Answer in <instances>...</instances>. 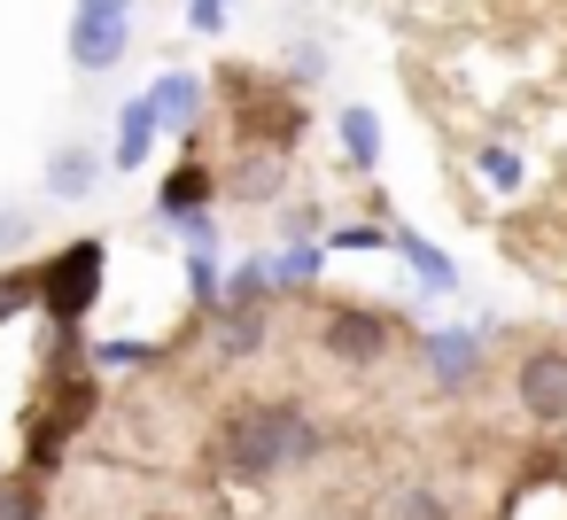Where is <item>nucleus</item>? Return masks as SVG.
<instances>
[{"label": "nucleus", "mask_w": 567, "mask_h": 520, "mask_svg": "<svg viewBox=\"0 0 567 520\" xmlns=\"http://www.w3.org/2000/svg\"><path fill=\"white\" fill-rule=\"evenodd\" d=\"M218 443H226V466H234L241 481H272V474L319 458V419H311L303 404L272 396V404H241V412H226Z\"/></svg>", "instance_id": "nucleus-1"}, {"label": "nucleus", "mask_w": 567, "mask_h": 520, "mask_svg": "<svg viewBox=\"0 0 567 520\" xmlns=\"http://www.w3.org/2000/svg\"><path fill=\"white\" fill-rule=\"evenodd\" d=\"M102 272H110V241H71V249H55V257L40 264V311H48L55 326H79V319L94 311V295H102Z\"/></svg>", "instance_id": "nucleus-2"}, {"label": "nucleus", "mask_w": 567, "mask_h": 520, "mask_svg": "<svg viewBox=\"0 0 567 520\" xmlns=\"http://www.w3.org/2000/svg\"><path fill=\"white\" fill-rule=\"evenodd\" d=\"M63 48H71L79 71H117L133 55V9H79Z\"/></svg>", "instance_id": "nucleus-3"}, {"label": "nucleus", "mask_w": 567, "mask_h": 520, "mask_svg": "<svg viewBox=\"0 0 567 520\" xmlns=\"http://www.w3.org/2000/svg\"><path fill=\"white\" fill-rule=\"evenodd\" d=\"M513 388H520V412H528V419H544V427H567V350L536 342V350L520 357Z\"/></svg>", "instance_id": "nucleus-4"}, {"label": "nucleus", "mask_w": 567, "mask_h": 520, "mask_svg": "<svg viewBox=\"0 0 567 520\" xmlns=\"http://www.w3.org/2000/svg\"><path fill=\"white\" fill-rule=\"evenodd\" d=\"M319 350H327L342 373H365V365L389 357V319H381V311H334V319L319 326Z\"/></svg>", "instance_id": "nucleus-5"}, {"label": "nucleus", "mask_w": 567, "mask_h": 520, "mask_svg": "<svg viewBox=\"0 0 567 520\" xmlns=\"http://www.w3.org/2000/svg\"><path fill=\"white\" fill-rule=\"evenodd\" d=\"M474 365H482V334H466V326H435L427 334V381L435 388H466Z\"/></svg>", "instance_id": "nucleus-6"}, {"label": "nucleus", "mask_w": 567, "mask_h": 520, "mask_svg": "<svg viewBox=\"0 0 567 520\" xmlns=\"http://www.w3.org/2000/svg\"><path fill=\"white\" fill-rule=\"evenodd\" d=\"M102 171H110V156H94V148L71 141V148L48 156V195H55V202H86V195L102 187Z\"/></svg>", "instance_id": "nucleus-7"}, {"label": "nucleus", "mask_w": 567, "mask_h": 520, "mask_svg": "<svg viewBox=\"0 0 567 520\" xmlns=\"http://www.w3.org/2000/svg\"><path fill=\"white\" fill-rule=\"evenodd\" d=\"M156 133H164V117H156V94L125 102V125H117V148H110V164H117V171H141V164H148V148H156Z\"/></svg>", "instance_id": "nucleus-8"}, {"label": "nucleus", "mask_w": 567, "mask_h": 520, "mask_svg": "<svg viewBox=\"0 0 567 520\" xmlns=\"http://www.w3.org/2000/svg\"><path fill=\"white\" fill-rule=\"evenodd\" d=\"M148 94H156V117H164V133H187V125L203 117V79H195V71H164Z\"/></svg>", "instance_id": "nucleus-9"}, {"label": "nucleus", "mask_w": 567, "mask_h": 520, "mask_svg": "<svg viewBox=\"0 0 567 520\" xmlns=\"http://www.w3.org/2000/svg\"><path fill=\"white\" fill-rule=\"evenodd\" d=\"M288 187V148H257V156H241V171H234V195L241 202H272Z\"/></svg>", "instance_id": "nucleus-10"}, {"label": "nucleus", "mask_w": 567, "mask_h": 520, "mask_svg": "<svg viewBox=\"0 0 567 520\" xmlns=\"http://www.w3.org/2000/svg\"><path fill=\"white\" fill-rule=\"evenodd\" d=\"M203 202H210V171H203V164H179V171L164 179V202H156V210H164L172 226H187V218H203Z\"/></svg>", "instance_id": "nucleus-11"}, {"label": "nucleus", "mask_w": 567, "mask_h": 520, "mask_svg": "<svg viewBox=\"0 0 567 520\" xmlns=\"http://www.w3.org/2000/svg\"><path fill=\"white\" fill-rule=\"evenodd\" d=\"M389 241H396V249H404V264H412V272H420V280H427V288H435V295H451V288H458V264H451V257H443V249H435V241H420V233H412V226H396V233H389Z\"/></svg>", "instance_id": "nucleus-12"}, {"label": "nucleus", "mask_w": 567, "mask_h": 520, "mask_svg": "<svg viewBox=\"0 0 567 520\" xmlns=\"http://www.w3.org/2000/svg\"><path fill=\"white\" fill-rule=\"evenodd\" d=\"M342 156H350L358 171L381 164V117H373V110H342Z\"/></svg>", "instance_id": "nucleus-13"}, {"label": "nucleus", "mask_w": 567, "mask_h": 520, "mask_svg": "<svg viewBox=\"0 0 567 520\" xmlns=\"http://www.w3.org/2000/svg\"><path fill=\"white\" fill-rule=\"evenodd\" d=\"M218 334H226L234 357H249V350H265V311H257V303H226V326H218Z\"/></svg>", "instance_id": "nucleus-14"}, {"label": "nucleus", "mask_w": 567, "mask_h": 520, "mask_svg": "<svg viewBox=\"0 0 567 520\" xmlns=\"http://www.w3.org/2000/svg\"><path fill=\"white\" fill-rule=\"evenodd\" d=\"M311 280H319V249H311V241L280 249V264H272V288H311Z\"/></svg>", "instance_id": "nucleus-15"}, {"label": "nucleus", "mask_w": 567, "mask_h": 520, "mask_svg": "<svg viewBox=\"0 0 567 520\" xmlns=\"http://www.w3.org/2000/svg\"><path fill=\"white\" fill-rule=\"evenodd\" d=\"M0 520H40V481L0 474Z\"/></svg>", "instance_id": "nucleus-16"}, {"label": "nucleus", "mask_w": 567, "mask_h": 520, "mask_svg": "<svg viewBox=\"0 0 567 520\" xmlns=\"http://www.w3.org/2000/svg\"><path fill=\"white\" fill-rule=\"evenodd\" d=\"M265 288H272V264H234L226 272V303H265Z\"/></svg>", "instance_id": "nucleus-17"}, {"label": "nucleus", "mask_w": 567, "mask_h": 520, "mask_svg": "<svg viewBox=\"0 0 567 520\" xmlns=\"http://www.w3.org/2000/svg\"><path fill=\"white\" fill-rule=\"evenodd\" d=\"M474 164H482V179H489V187H520V156H513V148H482Z\"/></svg>", "instance_id": "nucleus-18"}, {"label": "nucleus", "mask_w": 567, "mask_h": 520, "mask_svg": "<svg viewBox=\"0 0 567 520\" xmlns=\"http://www.w3.org/2000/svg\"><path fill=\"white\" fill-rule=\"evenodd\" d=\"M396 520H451V505H443L435 489H404V497H396Z\"/></svg>", "instance_id": "nucleus-19"}, {"label": "nucleus", "mask_w": 567, "mask_h": 520, "mask_svg": "<svg viewBox=\"0 0 567 520\" xmlns=\"http://www.w3.org/2000/svg\"><path fill=\"white\" fill-rule=\"evenodd\" d=\"M226 9H234V0H187V32L218 40V32H226Z\"/></svg>", "instance_id": "nucleus-20"}, {"label": "nucleus", "mask_w": 567, "mask_h": 520, "mask_svg": "<svg viewBox=\"0 0 567 520\" xmlns=\"http://www.w3.org/2000/svg\"><path fill=\"white\" fill-rule=\"evenodd\" d=\"M288 79H327V48H288Z\"/></svg>", "instance_id": "nucleus-21"}, {"label": "nucleus", "mask_w": 567, "mask_h": 520, "mask_svg": "<svg viewBox=\"0 0 567 520\" xmlns=\"http://www.w3.org/2000/svg\"><path fill=\"white\" fill-rule=\"evenodd\" d=\"M24 241H32V218H24V210H0V257L24 249Z\"/></svg>", "instance_id": "nucleus-22"}, {"label": "nucleus", "mask_w": 567, "mask_h": 520, "mask_svg": "<svg viewBox=\"0 0 567 520\" xmlns=\"http://www.w3.org/2000/svg\"><path fill=\"white\" fill-rule=\"evenodd\" d=\"M79 9H141V0H79Z\"/></svg>", "instance_id": "nucleus-23"}]
</instances>
